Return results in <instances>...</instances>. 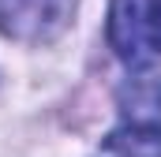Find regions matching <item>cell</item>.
I'll return each mask as SVG.
<instances>
[{"label":"cell","instance_id":"6da1fadb","mask_svg":"<svg viewBox=\"0 0 161 157\" xmlns=\"http://www.w3.org/2000/svg\"><path fill=\"white\" fill-rule=\"evenodd\" d=\"M105 38L131 71L154 68L161 60V0H113Z\"/></svg>","mask_w":161,"mask_h":157},{"label":"cell","instance_id":"277c9868","mask_svg":"<svg viewBox=\"0 0 161 157\" xmlns=\"http://www.w3.org/2000/svg\"><path fill=\"white\" fill-rule=\"evenodd\" d=\"M124 123H154L161 127V78H135L120 90Z\"/></svg>","mask_w":161,"mask_h":157},{"label":"cell","instance_id":"3957f363","mask_svg":"<svg viewBox=\"0 0 161 157\" xmlns=\"http://www.w3.org/2000/svg\"><path fill=\"white\" fill-rule=\"evenodd\" d=\"M94 157H161V127L154 123H120L109 131Z\"/></svg>","mask_w":161,"mask_h":157},{"label":"cell","instance_id":"7a4b0ae2","mask_svg":"<svg viewBox=\"0 0 161 157\" xmlns=\"http://www.w3.org/2000/svg\"><path fill=\"white\" fill-rule=\"evenodd\" d=\"M75 0H0V34L11 41H41L60 38L71 23Z\"/></svg>","mask_w":161,"mask_h":157}]
</instances>
